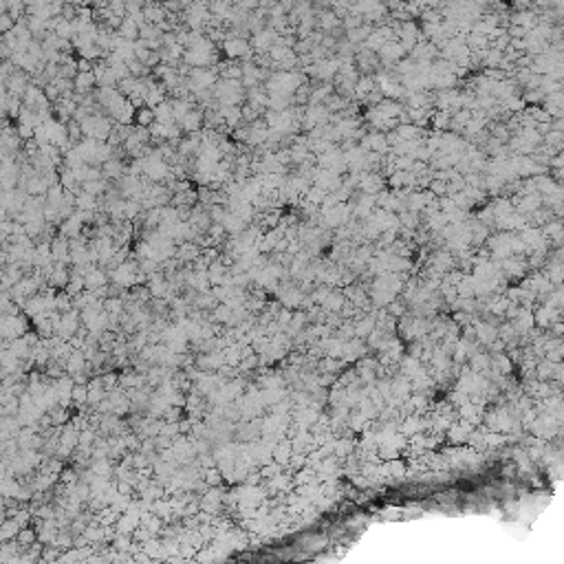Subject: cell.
Listing matches in <instances>:
<instances>
[{"mask_svg":"<svg viewBox=\"0 0 564 564\" xmlns=\"http://www.w3.org/2000/svg\"><path fill=\"white\" fill-rule=\"evenodd\" d=\"M152 112H155V119L159 124H172L174 119H172V104L165 99V102H161L157 106V108H152Z\"/></svg>","mask_w":564,"mask_h":564,"instance_id":"obj_16","label":"cell"},{"mask_svg":"<svg viewBox=\"0 0 564 564\" xmlns=\"http://www.w3.org/2000/svg\"><path fill=\"white\" fill-rule=\"evenodd\" d=\"M69 282H71V269H66V264L53 262V271H51V276L46 278V284H49L51 289H66Z\"/></svg>","mask_w":564,"mask_h":564,"instance_id":"obj_5","label":"cell"},{"mask_svg":"<svg viewBox=\"0 0 564 564\" xmlns=\"http://www.w3.org/2000/svg\"><path fill=\"white\" fill-rule=\"evenodd\" d=\"M82 229H84L82 221L77 218V214H73L71 218H66V221L60 223V231H57V236L66 238V241H73V238H79V236H82Z\"/></svg>","mask_w":564,"mask_h":564,"instance_id":"obj_6","label":"cell"},{"mask_svg":"<svg viewBox=\"0 0 564 564\" xmlns=\"http://www.w3.org/2000/svg\"><path fill=\"white\" fill-rule=\"evenodd\" d=\"M214 300H216V298L212 295V293H203L201 300H198V304H201V307H214Z\"/></svg>","mask_w":564,"mask_h":564,"instance_id":"obj_31","label":"cell"},{"mask_svg":"<svg viewBox=\"0 0 564 564\" xmlns=\"http://www.w3.org/2000/svg\"><path fill=\"white\" fill-rule=\"evenodd\" d=\"M542 236H545V238H553L555 243H560V238H562V225H560V221L545 223V231H542Z\"/></svg>","mask_w":564,"mask_h":564,"instance_id":"obj_20","label":"cell"},{"mask_svg":"<svg viewBox=\"0 0 564 564\" xmlns=\"http://www.w3.org/2000/svg\"><path fill=\"white\" fill-rule=\"evenodd\" d=\"M117 36L124 38V40H128V42H137V40H139V26L135 24V20L128 18V16H124V22L117 29Z\"/></svg>","mask_w":564,"mask_h":564,"instance_id":"obj_13","label":"cell"},{"mask_svg":"<svg viewBox=\"0 0 564 564\" xmlns=\"http://www.w3.org/2000/svg\"><path fill=\"white\" fill-rule=\"evenodd\" d=\"M176 260L181 262V264H185V262H194L198 256H201V249L196 247L194 243H181L176 247Z\"/></svg>","mask_w":564,"mask_h":564,"instance_id":"obj_11","label":"cell"},{"mask_svg":"<svg viewBox=\"0 0 564 564\" xmlns=\"http://www.w3.org/2000/svg\"><path fill=\"white\" fill-rule=\"evenodd\" d=\"M77 73H93V64L79 57V60H77Z\"/></svg>","mask_w":564,"mask_h":564,"instance_id":"obj_30","label":"cell"},{"mask_svg":"<svg viewBox=\"0 0 564 564\" xmlns=\"http://www.w3.org/2000/svg\"><path fill=\"white\" fill-rule=\"evenodd\" d=\"M450 122H452V115H450V112H441V115L434 117V128L448 130V128H450Z\"/></svg>","mask_w":564,"mask_h":564,"instance_id":"obj_26","label":"cell"},{"mask_svg":"<svg viewBox=\"0 0 564 564\" xmlns=\"http://www.w3.org/2000/svg\"><path fill=\"white\" fill-rule=\"evenodd\" d=\"M505 104H507V110H512V112H518V110L525 108V102L518 99V97H509Z\"/></svg>","mask_w":564,"mask_h":564,"instance_id":"obj_28","label":"cell"},{"mask_svg":"<svg viewBox=\"0 0 564 564\" xmlns=\"http://www.w3.org/2000/svg\"><path fill=\"white\" fill-rule=\"evenodd\" d=\"M324 304H326V309H340L344 304V298L340 293H329L326 300H324Z\"/></svg>","mask_w":564,"mask_h":564,"instance_id":"obj_27","label":"cell"},{"mask_svg":"<svg viewBox=\"0 0 564 564\" xmlns=\"http://www.w3.org/2000/svg\"><path fill=\"white\" fill-rule=\"evenodd\" d=\"M223 51H225V55H227L229 60H234V57L249 60L251 57V46H249V42L245 38H225Z\"/></svg>","mask_w":564,"mask_h":564,"instance_id":"obj_2","label":"cell"},{"mask_svg":"<svg viewBox=\"0 0 564 564\" xmlns=\"http://www.w3.org/2000/svg\"><path fill=\"white\" fill-rule=\"evenodd\" d=\"M93 86H97L93 73H77L75 79H73V93H77V95H88Z\"/></svg>","mask_w":564,"mask_h":564,"instance_id":"obj_10","label":"cell"},{"mask_svg":"<svg viewBox=\"0 0 564 564\" xmlns=\"http://www.w3.org/2000/svg\"><path fill=\"white\" fill-rule=\"evenodd\" d=\"M24 311L29 315H40L44 311V302H42V295H33V298H26V302H24Z\"/></svg>","mask_w":564,"mask_h":564,"instance_id":"obj_18","label":"cell"},{"mask_svg":"<svg viewBox=\"0 0 564 564\" xmlns=\"http://www.w3.org/2000/svg\"><path fill=\"white\" fill-rule=\"evenodd\" d=\"M106 309H108V311H119V309H122V302L115 300V298H110V300H106Z\"/></svg>","mask_w":564,"mask_h":564,"instance_id":"obj_32","label":"cell"},{"mask_svg":"<svg viewBox=\"0 0 564 564\" xmlns=\"http://www.w3.org/2000/svg\"><path fill=\"white\" fill-rule=\"evenodd\" d=\"M300 300H302V293H300V291H295V289H287L282 293V302L289 304V307H293V304H298Z\"/></svg>","mask_w":564,"mask_h":564,"instance_id":"obj_23","label":"cell"},{"mask_svg":"<svg viewBox=\"0 0 564 564\" xmlns=\"http://www.w3.org/2000/svg\"><path fill=\"white\" fill-rule=\"evenodd\" d=\"M84 289H86V287H84V278H79V276H73V274H71V282L66 284V289H64L66 293H69V295H79Z\"/></svg>","mask_w":564,"mask_h":564,"instance_id":"obj_21","label":"cell"},{"mask_svg":"<svg viewBox=\"0 0 564 564\" xmlns=\"http://www.w3.org/2000/svg\"><path fill=\"white\" fill-rule=\"evenodd\" d=\"M16 132L18 137L24 141H29V139H33V132H36V128H31V126H24V124H16Z\"/></svg>","mask_w":564,"mask_h":564,"instance_id":"obj_25","label":"cell"},{"mask_svg":"<svg viewBox=\"0 0 564 564\" xmlns=\"http://www.w3.org/2000/svg\"><path fill=\"white\" fill-rule=\"evenodd\" d=\"M267 102H269V95H267V91H264V88H260V86L247 91V106H251L254 110L260 112L262 106H267Z\"/></svg>","mask_w":564,"mask_h":564,"instance_id":"obj_12","label":"cell"},{"mask_svg":"<svg viewBox=\"0 0 564 564\" xmlns=\"http://www.w3.org/2000/svg\"><path fill=\"white\" fill-rule=\"evenodd\" d=\"M370 26L368 24H362V26H357V29H353V31H348V42L350 44H360V42H366V38L370 36Z\"/></svg>","mask_w":564,"mask_h":564,"instance_id":"obj_19","label":"cell"},{"mask_svg":"<svg viewBox=\"0 0 564 564\" xmlns=\"http://www.w3.org/2000/svg\"><path fill=\"white\" fill-rule=\"evenodd\" d=\"M106 282H108V274L102 269V267H93L88 274L84 276V287H88V291H95L99 287H106Z\"/></svg>","mask_w":564,"mask_h":564,"instance_id":"obj_9","label":"cell"},{"mask_svg":"<svg viewBox=\"0 0 564 564\" xmlns=\"http://www.w3.org/2000/svg\"><path fill=\"white\" fill-rule=\"evenodd\" d=\"M403 53H406V49H403V46L399 44V42H386L379 49V60L386 66H390V64H395V62H399V60L403 57Z\"/></svg>","mask_w":564,"mask_h":564,"instance_id":"obj_7","label":"cell"},{"mask_svg":"<svg viewBox=\"0 0 564 564\" xmlns=\"http://www.w3.org/2000/svg\"><path fill=\"white\" fill-rule=\"evenodd\" d=\"M29 84H31V77L26 75L24 71L16 69L9 77H7L5 88H7V93H9V97H20V99H22V95H24V91H26V86H29Z\"/></svg>","mask_w":564,"mask_h":564,"instance_id":"obj_1","label":"cell"},{"mask_svg":"<svg viewBox=\"0 0 564 564\" xmlns=\"http://www.w3.org/2000/svg\"><path fill=\"white\" fill-rule=\"evenodd\" d=\"M13 26H16V20H13L9 13H3V16H0V36L13 31Z\"/></svg>","mask_w":564,"mask_h":564,"instance_id":"obj_24","label":"cell"},{"mask_svg":"<svg viewBox=\"0 0 564 564\" xmlns=\"http://www.w3.org/2000/svg\"><path fill=\"white\" fill-rule=\"evenodd\" d=\"M132 122H135L137 128H150L152 124L157 122L155 119V112H152V108H137L135 110V117H132Z\"/></svg>","mask_w":564,"mask_h":564,"instance_id":"obj_14","label":"cell"},{"mask_svg":"<svg viewBox=\"0 0 564 564\" xmlns=\"http://www.w3.org/2000/svg\"><path fill=\"white\" fill-rule=\"evenodd\" d=\"M562 163H564V161H562V155H555V157L551 159V165H553V168H558V170L562 168Z\"/></svg>","mask_w":564,"mask_h":564,"instance_id":"obj_33","label":"cell"},{"mask_svg":"<svg viewBox=\"0 0 564 564\" xmlns=\"http://www.w3.org/2000/svg\"><path fill=\"white\" fill-rule=\"evenodd\" d=\"M203 124H205L203 110L201 108H192L188 115L179 122V128H181V132H188V135H192V132H201Z\"/></svg>","mask_w":564,"mask_h":564,"instance_id":"obj_3","label":"cell"},{"mask_svg":"<svg viewBox=\"0 0 564 564\" xmlns=\"http://www.w3.org/2000/svg\"><path fill=\"white\" fill-rule=\"evenodd\" d=\"M55 307H60V309H69V307H71V295H69V293H60V295H55Z\"/></svg>","mask_w":564,"mask_h":564,"instance_id":"obj_29","label":"cell"},{"mask_svg":"<svg viewBox=\"0 0 564 564\" xmlns=\"http://www.w3.org/2000/svg\"><path fill=\"white\" fill-rule=\"evenodd\" d=\"M99 170H102V179H106V181H108V179H112V181H119V179L126 174V165H124L122 159H117V157L108 159V161H106Z\"/></svg>","mask_w":564,"mask_h":564,"instance_id":"obj_8","label":"cell"},{"mask_svg":"<svg viewBox=\"0 0 564 564\" xmlns=\"http://www.w3.org/2000/svg\"><path fill=\"white\" fill-rule=\"evenodd\" d=\"M317 20H320V26H322L324 31H331V29H333V26L337 24V13L326 11V13H322V16L317 18Z\"/></svg>","mask_w":564,"mask_h":564,"instance_id":"obj_22","label":"cell"},{"mask_svg":"<svg viewBox=\"0 0 564 564\" xmlns=\"http://www.w3.org/2000/svg\"><path fill=\"white\" fill-rule=\"evenodd\" d=\"M373 91H377L373 77H362V79H357V82H355V95L357 97H368Z\"/></svg>","mask_w":564,"mask_h":564,"instance_id":"obj_17","label":"cell"},{"mask_svg":"<svg viewBox=\"0 0 564 564\" xmlns=\"http://www.w3.org/2000/svg\"><path fill=\"white\" fill-rule=\"evenodd\" d=\"M170 104H172V119H174V124L181 122V119L192 110L190 99H174V102H170Z\"/></svg>","mask_w":564,"mask_h":564,"instance_id":"obj_15","label":"cell"},{"mask_svg":"<svg viewBox=\"0 0 564 564\" xmlns=\"http://www.w3.org/2000/svg\"><path fill=\"white\" fill-rule=\"evenodd\" d=\"M276 42H278V36H276L274 29H260L258 33H254L249 46H251V49H256V51H260V53H267Z\"/></svg>","mask_w":564,"mask_h":564,"instance_id":"obj_4","label":"cell"}]
</instances>
